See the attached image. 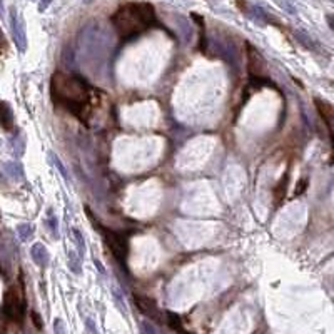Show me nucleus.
I'll return each instance as SVG.
<instances>
[{"label":"nucleus","mask_w":334,"mask_h":334,"mask_svg":"<svg viewBox=\"0 0 334 334\" xmlns=\"http://www.w3.org/2000/svg\"><path fill=\"white\" fill-rule=\"evenodd\" d=\"M112 25L122 40H131L152 27H160L156 10L147 2H131L112 15Z\"/></svg>","instance_id":"f03ea898"},{"label":"nucleus","mask_w":334,"mask_h":334,"mask_svg":"<svg viewBox=\"0 0 334 334\" xmlns=\"http://www.w3.org/2000/svg\"><path fill=\"white\" fill-rule=\"evenodd\" d=\"M134 302H136V306L140 309V313L145 314L147 317H151V319H156V321L160 319V311H159L157 304L152 299H149V297H144V296H134Z\"/></svg>","instance_id":"423d86ee"},{"label":"nucleus","mask_w":334,"mask_h":334,"mask_svg":"<svg viewBox=\"0 0 334 334\" xmlns=\"http://www.w3.org/2000/svg\"><path fill=\"white\" fill-rule=\"evenodd\" d=\"M167 323H169V326H171V329H174V331H177V333H182L184 331V329H182V323H180V319H179L177 314L167 313Z\"/></svg>","instance_id":"6e6552de"},{"label":"nucleus","mask_w":334,"mask_h":334,"mask_svg":"<svg viewBox=\"0 0 334 334\" xmlns=\"http://www.w3.org/2000/svg\"><path fill=\"white\" fill-rule=\"evenodd\" d=\"M314 105H316L317 109V114H319V117L323 119V122L326 125V129H328V134L329 137L333 136V119H334V109L333 105L329 104V102H326L323 99H314Z\"/></svg>","instance_id":"39448f33"},{"label":"nucleus","mask_w":334,"mask_h":334,"mask_svg":"<svg viewBox=\"0 0 334 334\" xmlns=\"http://www.w3.org/2000/svg\"><path fill=\"white\" fill-rule=\"evenodd\" d=\"M3 314H5L9 319L22 323L23 314H25V297H23V288H10L5 293L3 297Z\"/></svg>","instance_id":"7ed1b4c3"},{"label":"nucleus","mask_w":334,"mask_h":334,"mask_svg":"<svg viewBox=\"0 0 334 334\" xmlns=\"http://www.w3.org/2000/svg\"><path fill=\"white\" fill-rule=\"evenodd\" d=\"M50 96L60 109L82 122H89L96 105V90L85 79L59 70L50 79Z\"/></svg>","instance_id":"f257e3e1"},{"label":"nucleus","mask_w":334,"mask_h":334,"mask_svg":"<svg viewBox=\"0 0 334 334\" xmlns=\"http://www.w3.org/2000/svg\"><path fill=\"white\" fill-rule=\"evenodd\" d=\"M32 319H34L35 328H37V329H42V328H44V324H42V319L39 317V314H37V313H32Z\"/></svg>","instance_id":"9d476101"},{"label":"nucleus","mask_w":334,"mask_h":334,"mask_svg":"<svg viewBox=\"0 0 334 334\" xmlns=\"http://www.w3.org/2000/svg\"><path fill=\"white\" fill-rule=\"evenodd\" d=\"M100 234L104 237L105 244L111 249V253L116 256V259L119 262H125V257H127V241L124 239V236L117 234L116 231L109 229V227H102L100 226Z\"/></svg>","instance_id":"20e7f679"},{"label":"nucleus","mask_w":334,"mask_h":334,"mask_svg":"<svg viewBox=\"0 0 334 334\" xmlns=\"http://www.w3.org/2000/svg\"><path fill=\"white\" fill-rule=\"evenodd\" d=\"M7 49H9V42H7L5 35H3L2 29H0V56H3V54L7 52Z\"/></svg>","instance_id":"1a4fd4ad"},{"label":"nucleus","mask_w":334,"mask_h":334,"mask_svg":"<svg viewBox=\"0 0 334 334\" xmlns=\"http://www.w3.org/2000/svg\"><path fill=\"white\" fill-rule=\"evenodd\" d=\"M57 334H62V323H60V321H57Z\"/></svg>","instance_id":"9b49d317"},{"label":"nucleus","mask_w":334,"mask_h":334,"mask_svg":"<svg viewBox=\"0 0 334 334\" xmlns=\"http://www.w3.org/2000/svg\"><path fill=\"white\" fill-rule=\"evenodd\" d=\"M0 124L5 131H10L12 125H14V116L7 102H0Z\"/></svg>","instance_id":"0eeeda50"}]
</instances>
